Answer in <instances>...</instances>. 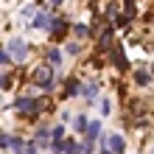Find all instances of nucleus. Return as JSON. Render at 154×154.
I'll list each match as a JSON object with an SVG mask.
<instances>
[{
	"label": "nucleus",
	"instance_id": "1",
	"mask_svg": "<svg viewBox=\"0 0 154 154\" xmlns=\"http://www.w3.org/2000/svg\"><path fill=\"white\" fill-rule=\"evenodd\" d=\"M31 79L37 81V87H42L45 93H51V90H53V67H51V65H39V67L31 73Z\"/></svg>",
	"mask_w": 154,
	"mask_h": 154
},
{
	"label": "nucleus",
	"instance_id": "2",
	"mask_svg": "<svg viewBox=\"0 0 154 154\" xmlns=\"http://www.w3.org/2000/svg\"><path fill=\"white\" fill-rule=\"evenodd\" d=\"M6 53H8V59H11V62H25V59H28V42H23V39H8Z\"/></svg>",
	"mask_w": 154,
	"mask_h": 154
},
{
	"label": "nucleus",
	"instance_id": "3",
	"mask_svg": "<svg viewBox=\"0 0 154 154\" xmlns=\"http://www.w3.org/2000/svg\"><path fill=\"white\" fill-rule=\"evenodd\" d=\"M39 106H42L39 98H28V95H25V98H17V101H14V109L20 112V115H25V118H34V115L39 112Z\"/></svg>",
	"mask_w": 154,
	"mask_h": 154
},
{
	"label": "nucleus",
	"instance_id": "4",
	"mask_svg": "<svg viewBox=\"0 0 154 154\" xmlns=\"http://www.w3.org/2000/svg\"><path fill=\"white\" fill-rule=\"evenodd\" d=\"M123 149H126V140H123V134H109L106 137V151L109 154H123Z\"/></svg>",
	"mask_w": 154,
	"mask_h": 154
},
{
	"label": "nucleus",
	"instance_id": "5",
	"mask_svg": "<svg viewBox=\"0 0 154 154\" xmlns=\"http://www.w3.org/2000/svg\"><path fill=\"white\" fill-rule=\"evenodd\" d=\"M112 65L118 70H129V59H126V53L121 48H112Z\"/></svg>",
	"mask_w": 154,
	"mask_h": 154
},
{
	"label": "nucleus",
	"instance_id": "6",
	"mask_svg": "<svg viewBox=\"0 0 154 154\" xmlns=\"http://www.w3.org/2000/svg\"><path fill=\"white\" fill-rule=\"evenodd\" d=\"M101 132H104V129H101V121H90L87 129H84V134H87L90 143H95V137H101Z\"/></svg>",
	"mask_w": 154,
	"mask_h": 154
},
{
	"label": "nucleus",
	"instance_id": "7",
	"mask_svg": "<svg viewBox=\"0 0 154 154\" xmlns=\"http://www.w3.org/2000/svg\"><path fill=\"white\" fill-rule=\"evenodd\" d=\"M134 84H137V87H149V84H151L149 70H134Z\"/></svg>",
	"mask_w": 154,
	"mask_h": 154
},
{
	"label": "nucleus",
	"instance_id": "8",
	"mask_svg": "<svg viewBox=\"0 0 154 154\" xmlns=\"http://www.w3.org/2000/svg\"><path fill=\"white\" fill-rule=\"evenodd\" d=\"M48 28H51V34H62V31L67 28V25H65V20H62V17H51Z\"/></svg>",
	"mask_w": 154,
	"mask_h": 154
},
{
	"label": "nucleus",
	"instance_id": "9",
	"mask_svg": "<svg viewBox=\"0 0 154 154\" xmlns=\"http://www.w3.org/2000/svg\"><path fill=\"white\" fill-rule=\"evenodd\" d=\"M48 23H51V17H48V14H34L31 28H48Z\"/></svg>",
	"mask_w": 154,
	"mask_h": 154
},
{
	"label": "nucleus",
	"instance_id": "10",
	"mask_svg": "<svg viewBox=\"0 0 154 154\" xmlns=\"http://www.w3.org/2000/svg\"><path fill=\"white\" fill-rule=\"evenodd\" d=\"M48 134H51V143L65 140V126H53V129H48Z\"/></svg>",
	"mask_w": 154,
	"mask_h": 154
},
{
	"label": "nucleus",
	"instance_id": "11",
	"mask_svg": "<svg viewBox=\"0 0 154 154\" xmlns=\"http://www.w3.org/2000/svg\"><path fill=\"white\" fill-rule=\"evenodd\" d=\"M48 140H51L48 129H37V137H34V146H48Z\"/></svg>",
	"mask_w": 154,
	"mask_h": 154
},
{
	"label": "nucleus",
	"instance_id": "12",
	"mask_svg": "<svg viewBox=\"0 0 154 154\" xmlns=\"http://www.w3.org/2000/svg\"><path fill=\"white\" fill-rule=\"evenodd\" d=\"M67 95H81V81L79 79H70L67 81Z\"/></svg>",
	"mask_w": 154,
	"mask_h": 154
},
{
	"label": "nucleus",
	"instance_id": "13",
	"mask_svg": "<svg viewBox=\"0 0 154 154\" xmlns=\"http://www.w3.org/2000/svg\"><path fill=\"white\" fill-rule=\"evenodd\" d=\"M8 149H11L14 154H23V149H25V143H23L20 137H8Z\"/></svg>",
	"mask_w": 154,
	"mask_h": 154
},
{
	"label": "nucleus",
	"instance_id": "14",
	"mask_svg": "<svg viewBox=\"0 0 154 154\" xmlns=\"http://www.w3.org/2000/svg\"><path fill=\"white\" fill-rule=\"evenodd\" d=\"M81 93H84L87 98H98V81H90V84L81 90Z\"/></svg>",
	"mask_w": 154,
	"mask_h": 154
},
{
	"label": "nucleus",
	"instance_id": "15",
	"mask_svg": "<svg viewBox=\"0 0 154 154\" xmlns=\"http://www.w3.org/2000/svg\"><path fill=\"white\" fill-rule=\"evenodd\" d=\"M48 62H51V67H56L59 62H62V51H56V48H51V51H48Z\"/></svg>",
	"mask_w": 154,
	"mask_h": 154
},
{
	"label": "nucleus",
	"instance_id": "16",
	"mask_svg": "<svg viewBox=\"0 0 154 154\" xmlns=\"http://www.w3.org/2000/svg\"><path fill=\"white\" fill-rule=\"evenodd\" d=\"M123 8H126V20L134 17V0H123Z\"/></svg>",
	"mask_w": 154,
	"mask_h": 154
},
{
	"label": "nucleus",
	"instance_id": "17",
	"mask_svg": "<svg viewBox=\"0 0 154 154\" xmlns=\"http://www.w3.org/2000/svg\"><path fill=\"white\" fill-rule=\"evenodd\" d=\"M73 31H76V37H79V39H87V37H90V28H87V25H76Z\"/></svg>",
	"mask_w": 154,
	"mask_h": 154
},
{
	"label": "nucleus",
	"instance_id": "18",
	"mask_svg": "<svg viewBox=\"0 0 154 154\" xmlns=\"http://www.w3.org/2000/svg\"><path fill=\"white\" fill-rule=\"evenodd\" d=\"M73 126H76V132H84V129H87V118H84V115H79L76 121H73Z\"/></svg>",
	"mask_w": 154,
	"mask_h": 154
},
{
	"label": "nucleus",
	"instance_id": "19",
	"mask_svg": "<svg viewBox=\"0 0 154 154\" xmlns=\"http://www.w3.org/2000/svg\"><path fill=\"white\" fill-rule=\"evenodd\" d=\"M109 42H112V31L106 28V31L101 34V48H109Z\"/></svg>",
	"mask_w": 154,
	"mask_h": 154
},
{
	"label": "nucleus",
	"instance_id": "20",
	"mask_svg": "<svg viewBox=\"0 0 154 154\" xmlns=\"http://www.w3.org/2000/svg\"><path fill=\"white\" fill-rule=\"evenodd\" d=\"M51 151H53V154H65V140H59V143H51Z\"/></svg>",
	"mask_w": 154,
	"mask_h": 154
},
{
	"label": "nucleus",
	"instance_id": "21",
	"mask_svg": "<svg viewBox=\"0 0 154 154\" xmlns=\"http://www.w3.org/2000/svg\"><path fill=\"white\" fill-rule=\"evenodd\" d=\"M67 53H70V56H76V53H81V45H79V42H70V45H67Z\"/></svg>",
	"mask_w": 154,
	"mask_h": 154
},
{
	"label": "nucleus",
	"instance_id": "22",
	"mask_svg": "<svg viewBox=\"0 0 154 154\" xmlns=\"http://www.w3.org/2000/svg\"><path fill=\"white\" fill-rule=\"evenodd\" d=\"M101 112H104V115L112 112V101H109V98H104V101H101Z\"/></svg>",
	"mask_w": 154,
	"mask_h": 154
},
{
	"label": "nucleus",
	"instance_id": "23",
	"mask_svg": "<svg viewBox=\"0 0 154 154\" xmlns=\"http://www.w3.org/2000/svg\"><path fill=\"white\" fill-rule=\"evenodd\" d=\"M23 154H39V146H34V143H25Z\"/></svg>",
	"mask_w": 154,
	"mask_h": 154
},
{
	"label": "nucleus",
	"instance_id": "24",
	"mask_svg": "<svg viewBox=\"0 0 154 154\" xmlns=\"http://www.w3.org/2000/svg\"><path fill=\"white\" fill-rule=\"evenodd\" d=\"M3 65H11V59H8L6 51H0V67H3Z\"/></svg>",
	"mask_w": 154,
	"mask_h": 154
},
{
	"label": "nucleus",
	"instance_id": "25",
	"mask_svg": "<svg viewBox=\"0 0 154 154\" xmlns=\"http://www.w3.org/2000/svg\"><path fill=\"white\" fill-rule=\"evenodd\" d=\"M0 149H8V134L0 132Z\"/></svg>",
	"mask_w": 154,
	"mask_h": 154
},
{
	"label": "nucleus",
	"instance_id": "26",
	"mask_svg": "<svg viewBox=\"0 0 154 154\" xmlns=\"http://www.w3.org/2000/svg\"><path fill=\"white\" fill-rule=\"evenodd\" d=\"M8 81H11V76H0V90L8 87Z\"/></svg>",
	"mask_w": 154,
	"mask_h": 154
},
{
	"label": "nucleus",
	"instance_id": "27",
	"mask_svg": "<svg viewBox=\"0 0 154 154\" xmlns=\"http://www.w3.org/2000/svg\"><path fill=\"white\" fill-rule=\"evenodd\" d=\"M101 154H109V151H106V149H104V151H101Z\"/></svg>",
	"mask_w": 154,
	"mask_h": 154
}]
</instances>
